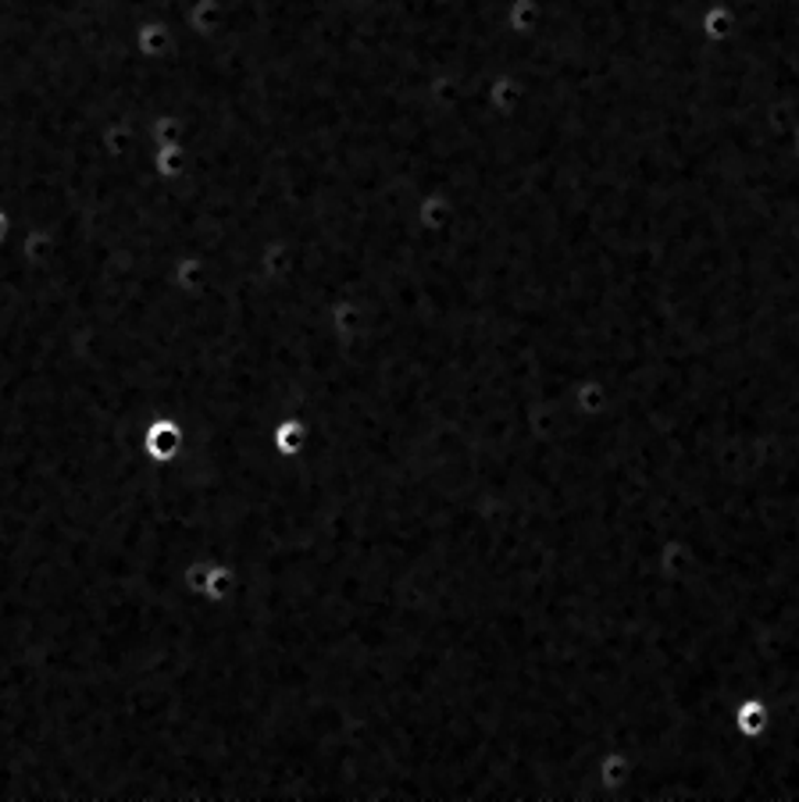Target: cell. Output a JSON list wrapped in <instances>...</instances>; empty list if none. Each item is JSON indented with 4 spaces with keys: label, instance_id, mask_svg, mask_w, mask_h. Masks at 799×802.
Returning <instances> with one entry per match:
<instances>
[{
    "label": "cell",
    "instance_id": "cell-1",
    "mask_svg": "<svg viewBox=\"0 0 799 802\" xmlns=\"http://www.w3.org/2000/svg\"><path fill=\"white\" fill-rule=\"evenodd\" d=\"M0 236H4V218H0Z\"/></svg>",
    "mask_w": 799,
    "mask_h": 802
}]
</instances>
